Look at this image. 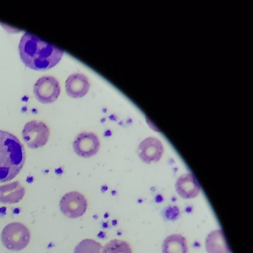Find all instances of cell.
Returning <instances> with one entry per match:
<instances>
[{
    "mask_svg": "<svg viewBox=\"0 0 253 253\" xmlns=\"http://www.w3.org/2000/svg\"><path fill=\"white\" fill-rule=\"evenodd\" d=\"M1 239L3 245L8 250L20 251L29 245L30 232L23 223L14 222L4 228Z\"/></svg>",
    "mask_w": 253,
    "mask_h": 253,
    "instance_id": "3",
    "label": "cell"
},
{
    "mask_svg": "<svg viewBox=\"0 0 253 253\" xmlns=\"http://www.w3.org/2000/svg\"><path fill=\"white\" fill-rule=\"evenodd\" d=\"M175 189L179 196L183 199H192L199 195L201 186L192 173H186L178 177Z\"/></svg>",
    "mask_w": 253,
    "mask_h": 253,
    "instance_id": "9",
    "label": "cell"
},
{
    "mask_svg": "<svg viewBox=\"0 0 253 253\" xmlns=\"http://www.w3.org/2000/svg\"><path fill=\"white\" fill-rule=\"evenodd\" d=\"M88 203L85 197L78 192L66 193L60 202L62 213L69 218L81 217L86 211Z\"/></svg>",
    "mask_w": 253,
    "mask_h": 253,
    "instance_id": "6",
    "label": "cell"
},
{
    "mask_svg": "<svg viewBox=\"0 0 253 253\" xmlns=\"http://www.w3.org/2000/svg\"><path fill=\"white\" fill-rule=\"evenodd\" d=\"M23 140L31 149H38L46 144L50 130L42 121H32L27 123L22 132Z\"/></svg>",
    "mask_w": 253,
    "mask_h": 253,
    "instance_id": "4",
    "label": "cell"
},
{
    "mask_svg": "<svg viewBox=\"0 0 253 253\" xmlns=\"http://www.w3.org/2000/svg\"><path fill=\"white\" fill-rule=\"evenodd\" d=\"M25 192L24 187L18 181L0 186V203L12 204L20 202Z\"/></svg>",
    "mask_w": 253,
    "mask_h": 253,
    "instance_id": "11",
    "label": "cell"
},
{
    "mask_svg": "<svg viewBox=\"0 0 253 253\" xmlns=\"http://www.w3.org/2000/svg\"><path fill=\"white\" fill-rule=\"evenodd\" d=\"M20 58L25 66L35 71L52 69L61 60L64 51L31 34L25 33L19 44Z\"/></svg>",
    "mask_w": 253,
    "mask_h": 253,
    "instance_id": "1",
    "label": "cell"
},
{
    "mask_svg": "<svg viewBox=\"0 0 253 253\" xmlns=\"http://www.w3.org/2000/svg\"><path fill=\"white\" fill-rule=\"evenodd\" d=\"M98 137L92 132L84 131L77 135L73 143L74 150L78 156L88 158L94 156L100 149Z\"/></svg>",
    "mask_w": 253,
    "mask_h": 253,
    "instance_id": "7",
    "label": "cell"
},
{
    "mask_svg": "<svg viewBox=\"0 0 253 253\" xmlns=\"http://www.w3.org/2000/svg\"><path fill=\"white\" fill-rule=\"evenodd\" d=\"M34 93L38 101L50 104L56 101L60 96V84L54 77H42L35 84Z\"/></svg>",
    "mask_w": 253,
    "mask_h": 253,
    "instance_id": "5",
    "label": "cell"
},
{
    "mask_svg": "<svg viewBox=\"0 0 253 253\" xmlns=\"http://www.w3.org/2000/svg\"><path fill=\"white\" fill-rule=\"evenodd\" d=\"M103 253H132L128 243L115 239L108 242L103 247Z\"/></svg>",
    "mask_w": 253,
    "mask_h": 253,
    "instance_id": "14",
    "label": "cell"
},
{
    "mask_svg": "<svg viewBox=\"0 0 253 253\" xmlns=\"http://www.w3.org/2000/svg\"><path fill=\"white\" fill-rule=\"evenodd\" d=\"M164 148L161 140L153 137L144 139L139 145L137 154L145 164L158 163L162 158Z\"/></svg>",
    "mask_w": 253,
    "mask_h": 253,
    "instance_id": "8",
    "label": "cell"
},
{
    "mask_svg": "<svg viewBox=\"0 0 253 253\" xmlns=\"http://www.w3.org/2000/svg\"><path fill=\"white\" fill-rule=\"evenodd\" d=\"M90 83L88 78L82 74H73L66 81V91L69 97L81 98L89 91Z\"/></svg>",
    "mask_w": 253,
    "mask_h": 253,
    "instance_id": "10",
    "label": "cell"
},
{
    "mask_svg": "<svg viewBox=\"0 0 253 253\" xmlns=\"http://www.w3.org/2000/svg\"><path fill=\"white\" fill-rule=\"evenodd\" d=\"M205 246L208 253H230L222 229H217L210 233L206 239Z\"/></svg>",
    "mask_w": 253,
    "mask_h": 253,
    "instance_id": "12",
    "label": "cell"
},
{
    "mask_svg": "<svg viewBox=\"0 0 253 253\" xmlns=\"http://www.w3.org/2000/svg\"><path fill=\"white\" fill-rule=\"evenodd\" d=\"M103 247L97 241L85 239L81 241L75 249L74 253H103Z\"/></svg>",
    "mask_w": 253,
    "mask_h": 253,
    "instance_id": "15",
    "label": "cell"
},
{
    "mask_svg": "<svg viewBox=\"0 0 253 253\" xmlns=\"http://www.w3.org/2000/svg\"><path fill=\"white\" fill-rule=\"evenodd\" d=\"M26 162V151L14 134L0 131V183L13 180Z\"/></svg>",
    "mask_w": 253,
    "mask_h": 253,
    "instance_id": "2",
    "label": "cell"
},
{
    "mask_svg": "<svg viewBox=\"0 0 253 253\" xmlns=\"http://www.w3.org/2000/svg\"><path fill=\"white\" fill-rule=\"evenodd\" d=\"M163 253H188L187 241L178 234L169 235L164 240Z\"/></svg>",
    "mask_w": 253,
    "mask_h": 253,
    "instance_id": "13",
    "label": "cell"
}]
</instances>
